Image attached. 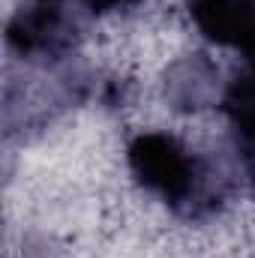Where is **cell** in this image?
<instances>
[{
  "label": "cell",
  "mask_w": 255,
  "mask_h": 258,
  "mask_svg": "<svg viewBox=\"0 0 255 258\" xmlns=\"http://www.w3.org/2000/svg\"><path fill=\"white\" fill-rule=\"evenodd\" d=\"M189 15L210 42L240 51L255 69V0H189Z\"/></svg>",
  "instance_id": "7a4b0ae2"
},
{
  "label": "cell",
  "mask_w": 255,
  "mask_h": 258,
  "mask_svg": "<svg viewBox=\"0 0 255 258\" xmlns=\"http://www.w3.org/2000/svg\"><path fill=\"white\" fill-rule=\"evenodd\" d=\"M129 168L135 180L162 201L180 207L198 189V165L192 153L165 132H144L129 141Z\"/></svg>",
  "instance_id": "6da1fadb"
},
{
  "label": "cell",
  "mask_w": 255,
  "mask_h": 258,
  "mask_svg": "<svg viewBox=\"0 0 255 258\" xmlns=\"http://www.w3.org/2000/svg\"><path fill=\"white\" fill-rule=\"evenodd\" d=\"M66 0H21L9 18L6 39L18 54H36L57 42Z\"/></svg>",
  "instance_id": "3957f363"
},
{
  "label": "cell",
  "mask_w": 255,
  "mask_h": 258,
  "mask_svg": "<svg viewBox=\"0 0 255 258\" xmlns=\"http://www.w3.org/2000/svg\"><path fill=\"white\" fill-rule=\"evenodd\" d=\"M225 114L234 126L249 180L255 186V69H246L237 75L225 93Z\"/></svg>",
  "instance_id": "277c9868"
},
{
  "label": "cell",
  "mask_w": 255,
  "mask_h": 258,
  "mask_svg": "<svg viewBox=\"0 0 255 258\" xmlns=\"http://www.w3.org/2000/svg\"><path fill=\"white\" fill-rule=\"evenodd\" d=\"M90 12L96 15H105V12H117V9H126V6H135L138 0H81Z\"/></svg>",
  "instance_id": "5b68a950"
}]
</instances>
